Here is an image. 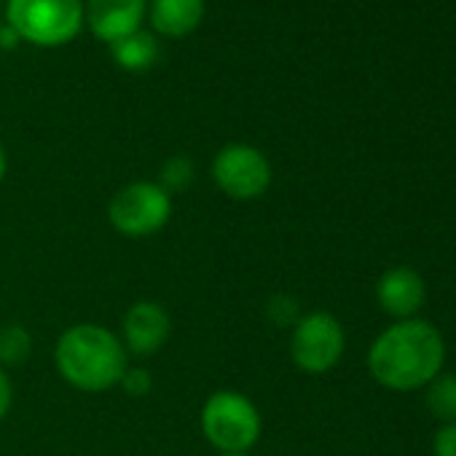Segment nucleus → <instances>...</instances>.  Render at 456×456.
<instances>
[{"instance_id":"nucleus-1","label":"nucleus","mask_w":456,"mask_h":456,"mask_svg":"<svg viewBox=\"0 0 456 456\" xmlns=\"http://www.w3.org/2000/svg\"><path fill=\"white\" fill-rule=\"evenodd\" d=\"M445 341L427 320H400L368 349V373L389 392H416L443 373Z\"/></svg>"},{"instance_id":"nucleus-6","label":"nucleus","mask_w":456,"mask_h":456,"mask_svg":"<svg viewBox=\"0 0 456 456\" xmlns=\"http://www.w3.org/2000/svg\"><path fill=\"white\" fill-rule=\"evenodd\" d=\"M209 177L232 201H256L272 188L274 169L261 148L250 142H228L212 156Z\"/></svg>"},{"instance_id":"nucleus-11","label":"nucleus","mask_w":456,"mask_h":456,"mask_svg":"<svg viewBox=\"0 0 456 456\" xmlns=\"http://www.w3.org/2000/svg\"><path fill=\"white\" fill-rule=\"evenodd\" d=\"M207 14V0H148V22L156 38L183 41L193 36Z\"/></svg>"},{"instance_id":"nucleus-19","label":"nucleus","mask_w":456,"mask_h":456,"mask_svg":"<svg viewBox=\"0 0 456 456\" xmlns=\"http://www.w3.org/2000/svg\"><path fill=\"white\" fill-rule=\"evenodd\" d=\"M14 405V384H12V376L6 368H0V421L9 416Z\"/></svg>"},{"instance_id":"nucleus-22","label":"nucleus","mask_w":456,"mask_h":456,"mask_svg":"<svg viewBox=\"0 0 456 456\" xmlns=\"http://www.w3.org/2000/svg\"><path fill=\"white\" fill-rule=\"evenodd\" d=\"M217 456H250V453H217Z\"/></svg>"},{"instance_id":"nucleus-15","label":"nucleus","mask_w":456,"mask_h":456,"mask_svg":"<svg viewBox=\"0 0 456 456\" xmlns=\"http://www.w3.org/2000/svg\"><path fill=\"white\" fill-rule=\"evenodd\" d=\"M193 175H196V169H193L191 156L175 153V156H169V159L161 164V172H159V180H156V183H159L169 196H175V193L185 191V188L193 183Z\"/></svg>"},{"instance_id":"nucleus-4","label":"nucleus","mask_w":456,"mask_h":456,"mask_svg":"<svg viewBox=\"0 0 456 456\" xmlns=\"http://www.w3.org/2000/svg\"><path fill=\"white\" fill-rule=\"evenodd\" d=\"M4 22L22 44L36 49H62L84 33V0H6Z\"/></svg>"},{"instance_id":"nucleus-17","label":"nucleus","mask_w":456,"mask_h":456,"mask_svg":"<svg viewBox=\"0 0 456 456\" xmlns=\"http://www.w3.org/2000/svg\"><path fill=\"white\" fill-rule=\"evenodd\" d=\"M118 387L129 395V397H145L153 389V373L148 368L140 365H129L118 381Z\"/></svg>"},{"instance_id":"nucleus-23","label":"nucleus","mask_w":456,"mask_h":456,"mask_svg":"<svg viewBox=\"0 0 456 456\" xmlns=\"http://www.w3.org/2000/svg\"><path fill=\"white\" fill-rule=\"evenodd\" d=\"M4 4H6V0H0V20H4Z\"/></svg>"},{"instance_id":"nucleus-21","label":"nucleus","mask_w":456,"mask_h":456,"mask_svg":"<svg viewBox=\"0 0 456 456\" xmlns=\"http://www.w3.org/2000/svg\"><path fill=\"white\" fill-rule=\"evenodd\" d=\"M6 172H9V153H6L4 142H0V183L6 180Z\"/></svg>"},{"instance_id":"nucleus-16","label":"nucleus","mask_w":456,"mask_h":456,"mask_svg":"<svg viewBox=\"0 0 456 456\" xmlns=\"http://www.w3.org/2000/svg\"><path fill=\"white\" fill-rule=\"evenodd\" d=\"M266 317L277 325V328H293L301 320V306L293 296H272L266 304Z\"/></svg>"},{"instance_id":"nucleus-7","label":"nucleus","mask_w":456,"mask_h":456,"mask_svg":"<svg viewBox=\"0 0 456 456\" xmlns=\"http://www.w3.org/2000/svg\"><path fill=\"white\" fill-rule=\"evenodd\" d=\"M346 352V333L336 314L309 312L290 328V360L306 376L330 373Z\"/></svg>"},{"instance_id":"nucleus-5","label":"nucleus","mask_w":456,"mask_h":456,"mask_svg":"<svg viewBox=\"0 0 456 456\" xmlns=\"http://www.w3.org/2000/svg\"><path fill=\"white\" fill-rule=\"evenodd\" d=\"M172 196L156 180H132L108 201V223L126 240H148L172 217Z\"/></svg>"},{"instance_id":"nucleus-2","label":"nucleus","mask_w":456,"mask_h":456,"mask_svg":"<svg viewBox=\"0 0 456 456\" xmlns=\"http://www.w3.org/2000/svg\"><path fill=\"white\" fill-rule=\"evenodd\" d=\"M54 368L73 389L100 395L118 387L129 368V354L110 328L100 322H76L62 330L54 344Z\"/></svg>"},{"instance_id":"nucleus-13","label":"nucleus","mask_w":456,"mask_h":456,"mask_svg":"<svg viewBox=\"0 0 456 456\" xmlns=\"http://www.w3.org/2000/svg\"><path fill=\"white\" fill-rule=\"evenodd\" d=\"M427 408L440 424L456 421V373H437L427 387Z\"/></svg>"},{"instance_id":"nucleus-9","label":"nucleus","mask_w":456,"mask_h":456,"mask_svg":"<svg viewBox=\"0 0 456 456\" xmlns=\"http://www.w3.org/2000/svg\"><path fill=\"white\" fill-rule=\"evenodd\" d=\"M145 17L148 0H84L86 30L108 46L142 30Z\"/></svg>"},{"instance_id":"nucleus-12","label":"nucleus","mask_w":456,"mask_h":456,"mask_svg":"<svg viewBox=\"0 0 456 456\" xmlns=\"http://www.w3.org/2000/svg\"><path fill=\"white\" fill-rule=\"evenodd\" d=\"M110 49L113 62L126 73H145L159 60V38L151 30H137L121 41H116Z\"/></svg>"},{"instance_id":"nucleus-3","label":"nucleus","mask_w":456,"mask_h":456,"mask_svg":"<svg viewBox=\"0 0 456 456\" xmlns=\"http://www.w3.org/2000/svg\"><path fill=\"white\" fill-rule=\"evenodd\" d=\"M199 427L217 453H250L264 435V416L245 392L217 389L204 400Z\"/></svg>"},{"instance_id":"nucleus-14","label":"nucleus","mask_w":456,"mask_h":456,"mask_svg":"<svg viewBox=\"0 0 456 456\" xmlns=\"http://www.w3.org/2000/svg\"><path fill=\"white\" fill-rule=\"evenodd\" d=\"M33 354V333L20 325V322H9L0 328V368H17L22 362H28Z\"/></svg>"},{"instance_id":"nucleus-8","label":"nucleus","mask_w":456,"mask_h":456,"mask_svg":"<svg viewBox=\"0 0 456 456\" xmlns=\"http://www.w3.org/2000/svg\"><path fill=\"white\" fill-rule=\"evenodd\" d=\"M118 338L129 357H153L172 338V314L159 301H134L121 317Z\"/></svg>"},{"instance_id":"nucleus-20","label":"nucleus","mask_w":456,"mask_h":456,"mask_svg":"<svg viewBox=\"0 0 456 456\" xmlns=\"http://www.w3.org/2000/svg\"><path fill=\"white\" fill-rule=\"evenodd\" d=\"M17 46H22V38L17 36V30L9 22H4V25H0V49H4V52H14Z\"/></svg>"},{"instance_id":"nucleus-10","label":"nucleus","mask_w":456,"mask_h":456,"mask_svg":"<svg viewBox=\"0 0 456 456\" xmlns=\"http://www.w3.org/2000/svg\"><path fill=\"white\" fill-rule=\"evenodd\" d=\"M424 298H427L424 277L411 266H392L376 282L379 309L384 314L395 317L397 322L400 320H413L416 312L424 306Z\"/></svg>"},{"instance_id":"nucleus-18","label":"nucleus","mask_w":456,"mask_h":456,"mask_svg":"<svg viewBox=\"0 0 456 456\" xmlns=\"http://www.w3.org/2000/svg\"><path fill=\"white\" fill-rule=\"evenodd\" d=\"M432 453L435 456H456V421L440 424V429L432 437Z\"/></svg>"}]
</instances>
